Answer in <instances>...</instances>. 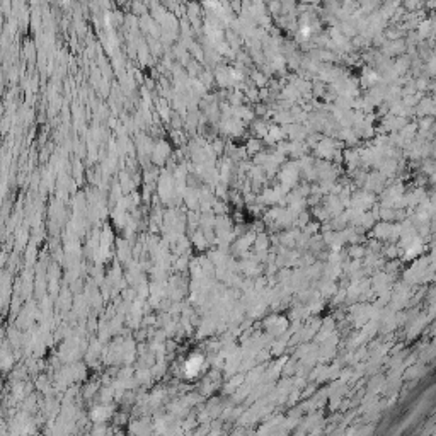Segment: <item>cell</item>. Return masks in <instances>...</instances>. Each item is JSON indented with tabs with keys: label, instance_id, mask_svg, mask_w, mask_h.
I'll use <instances>...</instances> for the list:
<instances>
[{
	"label": "cell",
	"instance_id": "1",
	"mask_svg": "<svg viewBox=\"0 0 436 436\" xmlns=\"http://www.w3.org/2000/svg\"><path fill=\"white\" fill-rule=\"evenodd\" d=\"M200 366H202V358H191V360L186 363V374L190 375V377H193V375L200 371Z\"/></svg>",
	"mask_w": 436,
	"mask_h": 436
}]
</instances>
